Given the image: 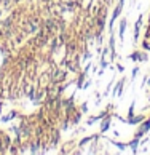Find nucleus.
<instances>
[{
	"label": "nucleus",
	"mask_w": 150,
	"mask_h": 155,
	"mask_svg": "<svg viewBox=\"0 0 150 155\" xmlns=\"http://www.w3.org/2000/svg\"><path fill=\"white\" fill-rule=\"evenodd\" d=\"M125 27H126V22L123 21L122 26H120V37H122V38H123V35H125Z\"/></svg>",
	"instance_id": "2"
},
{
	"label": "nucleus",
	"mask_w": 150,
	"mask_h": 155,
	"mask_svg": "<svg viewBox=\"0 0 150 155\" xmlns=\"http://www.w3.org/2000/svg\"><path fill=\"white\" fill-rule=\"evenodd\" d=\"M122 7H123V0H120V5L117 7V10H115V13H113V19L120 15V11H122Z\"/></svg>",
	"instance_id": "1"
},
{
	"label": "nucleus",
	"mask_w": 150,
	"mask_h": 155,
	"mask_svg": "<svg viewBox=\"0 0 150 155\" xmlns=\"http://www.w3.org/2000/svg\"><path fill=\"white\" fill-rule=\"evenodd\" d=\"M107 126H109V120H106V122H104V125H102V128H101V130H102V131H106V130H107Z\"/></svg>",
	"instance_id": "3"
}]
</instances>
